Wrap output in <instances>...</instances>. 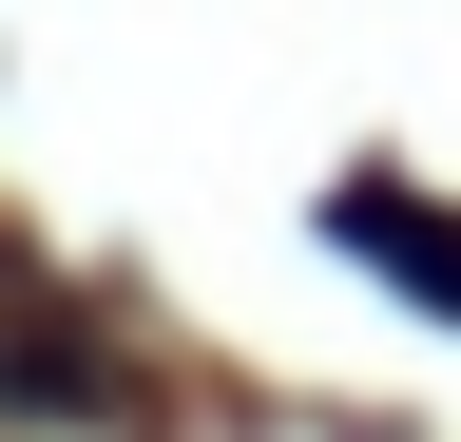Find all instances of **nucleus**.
I'll return each instance as SVG.
<instances>
[{"label":"nucleus","mask_w":461,"mask_h":442,"mask_svg":"<svg viewBox=\"0 0 461 442\" xmlns=\"http://www.w3.org/2000/svg\"><path fill=\"white\" fill-rule=\"evenodd\" d=\"M0 384H20V404H96L115 365H96V347H58V327H0Z\"/></svg>","instance_id":"f03ea898"},{"label":"nucleus","mask_w":461,"mask_h":442,"mask_svg":"<svg viewBox=\"0 0 461 442\" xmlns=\"http://www.w3.org/2000/svg\"><path fill=\"white\" fill-rule=\"evenodd\" d=\"M327 231H346V250H384V269H403V308H442V327H461V212H423V193H384V174H366Z\"/></svg>","instance_id":"f257e3e1"}]
</instances>
